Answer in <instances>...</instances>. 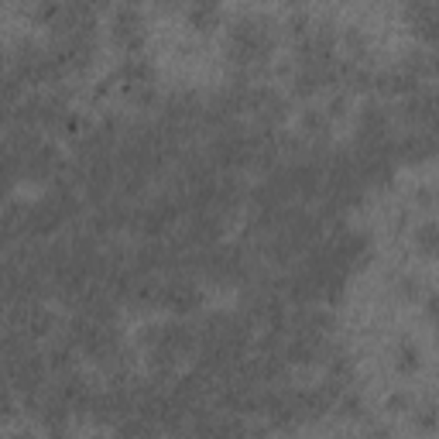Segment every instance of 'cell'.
Instances as JSON below:
<instances>
[{
  "label": "cell",
  "mask_w": 439,
  "mask_h": 439,
  "mask_svg": "<svg viewBox=\"0 0 439 439\" xmlns=\"http://www.w3.org/2000/svg\"><path fill=\"white\" fill-rule=\"evenodd\" d=\"M185 17H189V24L196 28V31H206V28H213L220 17V7L213 3H196V7H189L185 10Z\"/></svg>",
  "instance_id": "3957f363"
},
{
  "label": "cell",
  "mask_w": 439,
  "mask_h": 439,
  "mask_svg": "<svg viewBox=\"0 0 439 439\" xmlns=\"http://www.w3.org/2000/svg\"><path fill=\"white\" fill-rule=\"evenodd\" d=\"M395 367H398L401 374L415 371V367H419V347H415V343H401V347H398V361H395Z\"/></svg>",
  "instance_id": "8992f818"
},
{
  "label": "cell",
  "mask_w": 439,
  "mask_h": 439,
  "mask_svg": "<svg viewBox=\"0 0 439 439\" xmlns=\"http://www.w3.org/2000/svg\"><path fill=\"white\" fill-rule=\"evenodd\" d=\"M340 408H343V415H350V419H354V415H364V401H361L357 395H347V398L340 401Z\"/></svg>",
  "instance_id": "52a82bcc"
},
{
  "label": "cell",
  "mask_w": 439,
  "mask_h": 439,
  "mask_svg": "<svg viewBox=\"0 0 439 439\" xmlns=\"http://www.w3.org/2000/svg\"><path fill=\"white\" fill-rule=\"evenodd\" d=\"M162 306L175 309V313H189V309H196V306H199V288L175 281V285H168V288L162 292Z\"/></svg>",
  "instance_id": "7a4b0ae2"
},
{
  "label": "cell",
  "mask_w": 439,
  "mask_h": 439,
  "mask_svg": "<svg viewBox=\"0 0 439 439\" xmlns=\"http://www.w3.org/2000/svg\"><path fill=\"white\" fill-rule=\"evenodd\" d=\"M415 244L426 251V254H439V223H422L419 230H415Z\"/></svg>",
  "instance_id": "277c9868"
},
{
  "label": "cell",
  "mask_w": 439,
  "mask_h": 439,
  "mask_svg": "<svg viewBox=\"0 0 439 439\" xmlns=\"http://www.w3.org/2000/svg\"><path fill=\"white\" fill-rule=\"evenodd\" d=\"M405 405H408V395H405V391H398V395L388 398V408H391V412H395V408H405Z\"/></svg>",
  "instance_id": "9c48e42d"
},
{
  "label": "cell",
  "mask_w": 439,
  "mask_h": 439,
  "mask_svg": "<svg viewBox=\"0 0 439 439\" xmlns=\"http://www.w3.org/2000/svg\"><path fill=\"white\" fill-rule=\"evenodd\" d=\"M412 422H415V429H422V433L439 429V405H422V408L412 415Z\"/></svg>",
  "instance_id": "5b68a950"
},
{
  "label": "cell",
  "mask_w": 439,
  "mask_h": 439,
  "mask_svg": "<svg viewBox=\"0 0 439 439\" xmlns=\"http://www.w3.org/2000/svg\"><path fill=\"white\" fill-rule=\"evenodd\" d=\"M113 38L131 55H138V49L144 45V17L138 7H131V3L113 7Z\"/></svg>",
  "instance_id": "6da1fadb"
},
{
  "label": "cell",
  "mask_w": 439,
  "mask_h": 439,
  "mask_svg": "<svg viewBox=\"0 0 439 439\" xmlns=\"http://www.w3.org/2000/svg\"><path fill=\"white\" fill-rule=\"evenodd\" d=\"M302 124H306L309 131H323V124H326V117H323L320 110H309V113L302 117Z\"/></svg>",
  "instance_id": "ba28073f"
},
{
  "label": "cell",
  "mask_w": 439,
  "mask_h": 439,
  "mask_svg": "<svg viewBox=\"0 0 439 439\" xmlns=\"http://www.w3.org/2000/svg\"><path fill=\"white\" fill-rule=\"evenodd\" d=\"M426 313H429L433 320H439V295H429V302H426Z\"/></svg>",
  "instance_id": "30bf717a"
},
{
  "label": "cell",
  "mask_w": 439,
  "mask_h": 439,
  "mask_svg": "<svg viewBox=\"0 0 439 439\" xmlns=\"http://www.w3.org/2000/svg\"><path fill=\"white\" fill-rule=\"evenodd\" d=\"M350 439H364V436H350Z\"/></svg>",
  "instance_id": "8fae6325"
}]
</instances>
